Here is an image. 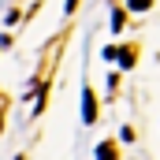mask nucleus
Instances as JSON below:
<instances>
[{"mask_svg": "<svg viewBox=\"0 0 160 160\" xmlns=\"http://www.w3.org/2000/svg\"><path fill=\"white\" fill-rule=\"evenodd\" d=\"M130 8H134V11H145V8H149V0H130Z\"/></svg>", "mask_w": 160, "mask_h": 160, "instance_id": "4", "label": "nucleus"}, {"mask_svg": "<svg viewBox=\"0 0 160 160\" xmlns=\"http://www.w3.org/2000/svg\"><path fill=\"white\" fill-rule=\"evenodd\" d=\"M116 157V149H112V142H104L101 149H97V160H112Z\"/></svg>", "mask_w": 160, "mask_h": 160, "instance_id": "3", "label": "nucleus"}, {"mask_svg": "<svg viewBox=\"0 0 160 160\" xmlns=\"http://www.w3.org/2000/svg\"><path fill=\"white\" fill-rule=\"evenodd\" d=\"M75 4H78V0H67V11H75Z\"/></svg>", "mask_w": 160, "mask_h": 160, "instance_id": "5", "label": "nucleus"}, {"mask_svg": "<svg viewBox=\"0 0 160 160\" xmlns=\"http://www.w3.org/2000/svg\"><path fill=\"white\" fill-rule=\"evenodd\" d=\"M123 26H127V11H123V8H116V11H112V30L119 34Z\"/></svg>", "mask_w": 160, "mask_h": 160, "instance_id": "2", "label": "nucleus"}, {"mask_svg": "<svg viewBox=\"0 0 160 160\" xmlns=\"http://www.w3.org/2000/svg\"><path fill=\"white\" fill-rule=\"evenodd\" d=\"M82 119H86V123L97 119V101H93V93H89V89L82 93Z\"/></svg>", "mask_w": 160, "mask_h": 160, "instance_id": "1", "label": "nucleus"}]
</instances>
